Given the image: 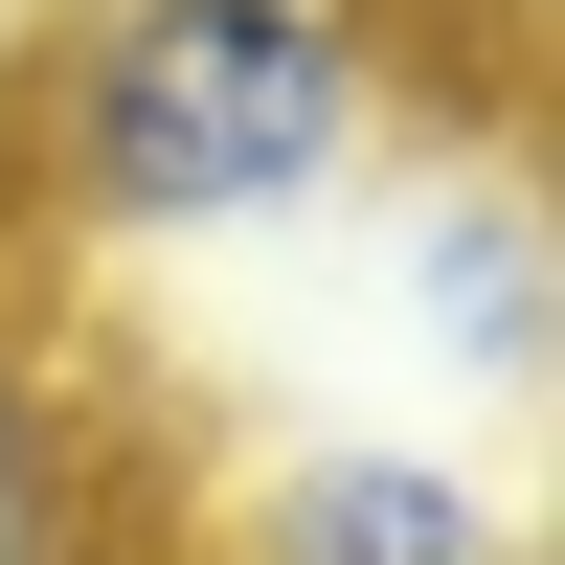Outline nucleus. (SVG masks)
<instances>
[{"label": "nucleus", "mask_w": 565, "mask_h": 565, "mask_svg": "<svg viewBox=\"0 0 565 565\" xmlns=\"http://www.w3.org/2000/svg\"><path fill=\"white\" fill-rule=\"evenodd\" d=\"M385 159L362 0H68L23 45V181L90 249H226Z\"/></svg>", "instance_id": "f257e3e1"}, {"label": "nucleus", "mask_w": 565, "mask_h": 565, "mask_svg": "<svg viewBox=\"0 0 565 565\" xmlns=\"http://www.w3.org/2000/svg\"><path fill=\"white\" fill-rule=\"evenodd\" d=\"M204 565H543V543H521V498H498L476 452H430V430H295V452L226 476Z\"/></svg>", "instance_id": "f03ea898"}, {"label": "nucleus", "mask_w": 565, "mask_h": 565, "mask_svg": "<svg viewBox=\"0 0 565 565\" xmlns=\"http://www.w3.org/2000/svg\"><path fill=\"white\" fill-rule=\"evenodd\" d=\"M430 340L476 362L498 407H543V204H521V181L430 204Z\"/></svg>", "instance_id": "7ed1b4c3"}]
</instances>
